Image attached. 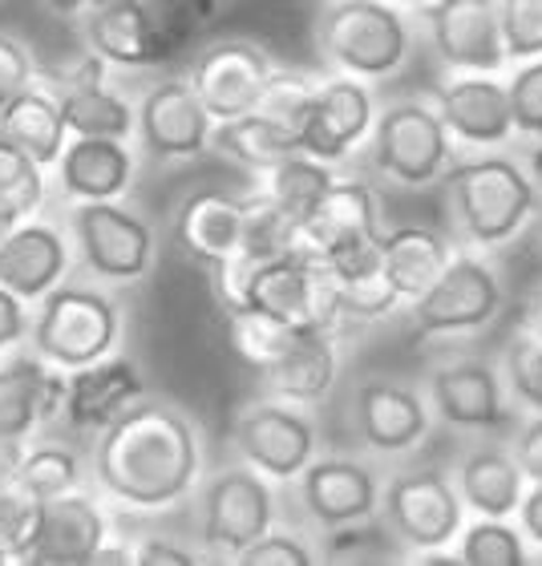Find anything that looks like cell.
Segmentation results:
<instances>
[{"mask_svg": "<svg viewBox=\"0 0 542 566\" xmlns=\"http://www.w3.org/2000/svg\"><path fill=\"white\" fill-rule=\"evenodd\" d=\"M425 397L434 405L437 421L461 433H502L519 429L522 409L510 397L502 368L478 356H449L429 368Z\"/></svg>", "mask_w": 542, "mask_h": 566, "instance_id": "7", "label": "cell"}, {"mask_svg": "<svg viewBox=\"0 0 542 566\" xmlns=\"http://www.w3.org/2000/svg\"><path fill=\"white\" fill-rule=\"evenodd\" d=\"M507 85H510V109H514L519 138L542 142V57L510 65Z\"/></svg>", "mask_w": 542, "mask_h": 566, "instance_id": "44", "label": "cell"}, {"mask_svg": "<svg viewBox=\"0 0 542 566\" xmlns=\"http://www.w3.org/2000/svg\"><path fill=\"white\" fill-rule=\"evenodd\" d=\"M29 82H33V61H29L24 45H17L12 36H0V109L17 94H24Z\"/></svg>", "mask_w": 542, "mask_h": 566, "instance_id": "46", "label": "cell"}, {"mask_svg": "<svg viewBox=\"0 0 542 566\" xmlns=\"http://www.w3.org/2000/svg\"><path fill=\"white\" fill-rule=\"evenodd\" d=\"M45 4H49V9H53V12H65V17H70V12L85 9L90 0H45Z\"/></svg>", "mask_w": 542, "mask_h": 566, "instance_id": "54", "label": "cell"}, {"mask_svg": "<svg viewBox=\"0 0 542 566\" xmlns=\"http://www.w3.org/2000/svg\"><path fill=\"white\" fill-rule=\"evenodd\" d=\"M300 497H304L308 518L320 522L324 531L373 522L381 514V478L373 465L356 458H316L300 473Z\"/></svg>", "mask_w": 542, "mask_h": 566, "instance_id": "19", "label": "cell"}, {"mask_svg": "<svg viewBox=\"0 0 542 566\" xmlns=\"http://www.w3.org/2000/svg\"><path fill=\"white\" fill-rule=\"evenodd\" d=\"M466 502L458 494L454 473L409 470L389 478L381 497V518L389 534L409 551L413 563H441L454 558L449 546H458V534L466 526Z\"/></svg>", "mask_w": 542, "mask_h": 566, "instance_id": "5", "label": "cell"}, {"mask_svg": "<svg viewBox=\"0 0 542 566\" xmlns=\"http://www.w3.org/2000/svg\"><path fill=\"white\" fill-rule=\"evenodd\" d=\"M458 255L454 239L434 231V227H393L381 235V272L389 275V283L402 292L405 304L421 300L441 272L449 268V260Z\"/></svg>", "mask_w": 542, "mask_h": 566, "instance_id": "27", "label": "cell"}, {"mask_svg": "<svg viewBox=\"0 0 542 566\" xmlns=\"http://www.w3.org/2000/svg\"><path fill=\"white\" fill-rule=\"evenodd\" d=\"M37 514H41V502H37L17 473H4L0 478V551L21 563L24 546H29V534L37 526Z\"/></svg>", "mask_w": 542, "mask_h": 566, "instance_id": "41", "label": "cell"}, {"mask_svg": "<svg viewBox=\"0 0 542 566\" xmlns=\"http://www.w3.org/2000/svg\"><path fill=\"white\" fill-rule=\"evenodd\" d=\"M542 182L531 166L507 150H470L449 166L446 214L454 239L470 251L507 248L539 219Z\"/></svg>", "mask_w": 542, "mask_h": 566, "instance_id": "2", "label": "cell"}, {"mask_svg": "<svg viewBox=\"0 0 542 566\" xmlns=\"http://www.w3.org/2000/svg\"><path fill=\"white\" fill-rule=\"evenodd\" d=\"M316 41L332 70L373 85L409 65L417 24L393 0H329L316 21Z\"/></svg>", "mask_w": 542, "mask_h": 566, "instance_id": "3", "label": "cell"}, {"mask_svg": "<svg viewBox=\"0 0 542 566\" xmlns=\"http://www.w3.org/2000/svg\"><path fill=\"white\" fill-rule=\"evenodd\" d=\"M507 287L502 275L482 251L461 248L441 280L409 304V332L413 340H458L473 332L490 328L502 316Z\"/></svg>", "mask_w": 542, "mask_h": 566, "instance_id": "6", "label": "cell"}, {"mask_svg": "<svg viewBox=\"0 0 542 566\" xmlns=\"http://www.w3.org/2000/svg\"><path fill=\"white\" fill-rule=\"evenodd\" d=\"M271 57L251 41H219L202 49L190 65V85L199 90L202 106L211 109L215 122L239 118L260 106L263 85L271 77Z\"/></svg>", "mask_w": 542, "mask_h": 566, "instance_id": "18", "label": "cell"}, {"mask_svg": "<svg viewBox=\"0 0 542 566\" xmlns=\"http://www.w3.org/2000/svg\"><path fill=\"white\" fill-rule=\"evenodd\" d=\"M539 182H542V178H539Z\"/></svg>", "mask_w": 542, "mask_h": 566, "instance_id": "60", "label": "cell"}, {"mask_svg": "<svg viewBox=\"0 0 542 566\" xmlns=\"http://www.w3.org/2000/svg\"><path fill=\"white\" fill-rule=\"evenodd\" d=\"M458 563L466 566H527L534 563L531 538L510 518H478L473 514L458 534Z\"/></svg>", "mask_w": 542, "mask_h": 566, "instance_id": "36", "label": "cell"}, {"mask_svg": "<svg viewBox=\"0 0 542 566\" xmlns=\"http://www.w3.org/2000/svg\"><path fill=\"white\" fill-rule=\"evenodd\" d=\"M134 563L138 566H190L195 555L183 551V546H175L170 538H146V543L134 551Z\"/></svg>", "mask_w": 542, "mask_h": 566, "instance_id": "48", "label": "cell"}, {"mask_svg": "<svg viewBox=\"0 0 542 566\" xmlns=\"http://www.w3.org/2000/svg\"><path fill=\"white\" fill-rule=\"evenodd\" d=\"M45 182H41V163L9 138H0V211L12 214L17 223L41 207Z\"/></svg>", "mask_w": 542, "mask_h": 566, "instance_id": "38", "label": "cell"}, {"mask_svg": "<svg viewBox=\"0 0 542 566\" xmlns=\"http://www.w3.org/2000/svg\"><path fill=\"white\" fill-rule=\"evenodd\" d=\"M510 449H514L522 473H527L531 482H542V413H531L527 421H519Z\"/></svg>", "mask_w": 542, "mask_h": 566, "instance_id": "47", "label": "cell"}, {"mask_svg": "<svg viewBox=\"0 0 542 566\" xmlns=\"http://www.w3.org/2000/svg\"><path fill=\"white\" fill-rule=\"evenodd\" d=\"M106 546V522L82 494H61L41 502L21 563L29 566H90Z\"/></svg>", "mask_w": 542, "mask_h": 566, "instance_id": "21", "label": "cell"}, {"mask_svg": "<svg viewBox=\"0 0 542 566\" xmlns=\"http://www.w3.org/2000/svg\"><path fill=\"white\" fill-rule=\"evenodd\" d=\"M522 324H531L542 340V287L539 292H531V300H527V307H522Z\"/></svg>", "mask_w": 542, "mask_h": 566, "instance_id": "52", "label": "cell"}, {"mask_svg": "<svg viewBox=\"0 0 542 566\" xmlns=\"http://www.w3.org/2000/svg\"><path fill=\"white\" fill-rule=\"evenodd\" d=\"M385 235L381 227V195L365 178H336L320 207L300 227V251L308 260H329L336 251L377 243Z\"/></svg>", "mask_w": 542, "mask_h": 566, "instance_id": "20", "label": "cell"}, {"mask_svg": "<svg viewBox=\"0 0 542 566\" xmlns=\"http://www.w3.org/2000/svg\"><path fill=\"white\" fill-rule=\"evenodd\" d=\"M134 170V158L126 150V142L118 138H77L61 154V190L82 202H102L114 199L126 190Z\"/></svg>", "mask_w": 542, "mask_h": 566, "instance_id": "29", "label": "cell"}, {"mask_svg": "<svg viewBox=\"0 0 542 566\" xmlns=\"http://www.w3.org/2000/svg\"><path fill=\"white\" fill-rule=\"evenodd\" d=\"M85 36H90V49L102 53L110 65L142 70V65H158V61L175 57V49L163 36L154 12L146 9V0H122L110 9H90Z\"/></svg>", "mask_w": 542, "mask_h": 566, "instance_id": "24", "label": "cell"}, {"mask_svg": "<svg viewBox=\"0 0 542 566\" xmlns=\"http://www.w3.org/2000/svg\"><path fill=\"white\" fill-rule=\"evenodd\" d=\"M73 235L85 268L102 280H142L154 263V235L138 214L122 211L110 199L82 202L73 211Z\"/></svg>", "mask_w": 542, "mask_h": 566, "instance_id": "15", "label": "cell"}, {"mask_svg": "<svg viewBox=\"0 0 542 566\" xmlns=\"http://www.w3.org/2000/svg\"><path fill=\"white\" fill-rule=\"evenodd\" d=\"M70 377L49 373L37 360H12L0 368V437H29L37 421L65 413Z\"/></svg>", "mask_w": 542, "mask_h": 566, "instance_id": "28", "label": "cell"}, {"mask_svg": "<svg viewBox=\"0 0 542 566\" xmlns=\"http://www.w3.org/2000/svg\"><path fill=\"white\" fill-rule=\"evenodd\" d=\"M434 106L466 150H507L519 138L510 85L498 73H449L434 90Z\"/></svg>", "mask_w": 542, "mask_h": 566, "instance_id": "14", "label": "cell"}, {"mask_svg": "<svg viewBox=\"0 0 542 566\" xmlns=\"http://www.w3.org/2000/svg\"><path fill=\"white\" fill-rule=\"evenodd\" d=\"M21 446H17V437H0V478L4 473H17V465H21Z\"/></svg>", "mask_w": 542, "mask_h": 566, "instance_id": "51", "label": "cell"}, {"mask_svg": "<svg viewBox=\"0 0 542 566\" xmlns=\"http://www.w3.org/2000/svg\"><path fill=\"white\" fill-rule=\"evenodd\" d=\"M510 65L542 57V0H498Z\"/></svg>", "mask_w": 542, "mask_h": 566, "instance_id": "43", "label": "cell"}, {"mask_svg": "<svg viewBox=\"0 0 542 566\" xmlns=\"http://www.w3.org/2000/svg\"><path fill=\"white\" fill-rule=\"evenodd\" d=\"M17 478H21L24 490H29L37 502L73 494V485H77V458L61 446H37L33 453H24L21 458Z\"/></svg>", "mask_w": 542, "mask_h": 566, "instance_id": "39", "label": "cell"}, {"mask_svg": "<svg viewBox=\"0 0 542 566\" xmlns=\"http://www.w3.org/2000/svg\"><path fill=\"white\" fill-rule=\"evenodd\" d=\"M271 522H275V494L268 473L251 470L248 461L215 473L202 494V543L211 551L239 558L271 531Z\"/></svg>", "mask_w": 542, "mask_h": 566, "instance_id": "12", "label": "cell"}, {"mask_svg": "<svg viewBox=\"0 0 542 566\" xmlns=\"http://www.w3.org/2000/svg\"><path fill=\"white\" fill-rule=\"evenodd\" d=\"M393 4H402V9L417 12V9H425V4H429V0H393Z\"/></svg>", "mask_w": 542, "mask_h": 566, "instance_id": "56", "label": "cell"}, {"mask_svg": "<svg viewBox=\"0 0 542 566\" xmlns=\"http://www.w3.org/2000/svg\"><path fill=\"white\" fill-rule=\"evenodd\" d=\"M65 263H70V251L58 231L45 223L12 227L9 235L0 239V287L17 292L24 304L45 300L65 275Z\"/></svg>", "mask_w": 542, "mask_h": 566, "instance_id": "26", "label": "cell"}, {"mask_svg": "<svg viewBox=\"0 0 542 566\" xmlns=\"http://www.w3.org/2000/svg\"><path fill=\"white\" fill-rule=\"evenodd\" d=\"M211 146L219 154H227L231 163L243 166V170H251V175H268V170H275V166L283 163V158L304 154L300 130L268 118V114H260V109L239 114V118H227V122H215Z\"/></svg>", "mask_w": 542, "mask_h": 566, "instance_id": "30", "label": "cell"}, {"mask_svg": "<svg viewBox=\"0 0 542 566\" xmlns=\"http://www.w3.org/2000/svg\"><path fill=\"white\" fill-rule=\"evenodd\" d=\"M373 170L385 182L405 190H425L446 182L449 166L458 163V142L434 97H397L377 109V126L368 138Z\"/></svg>", "mask_w": 542, "mask_h": 566, "instance_id": "4", "label": "cell"}, {"mask_svg": "<svg viewBox=\"0 0 542 566\" xmlns=\"http://www.w3.org/2000/svg\"><path fill=\"white\" fill-rule=\"evenodd\" d=\"M24 336V300L9 287H0V353Z\"/></svg>", "mask_w": 542, "mask_h": 566, "instance_id": "49", "label": "cell"}, {"mask_svg": "<svg viewBox=\"0 0 542 566\" xmlns=\"http://www.w3.org/2000/svg\"><path fill=\"white\" fill-rule=\"evenodd\" d=\"M243 223L248 199H236L227 190H195L175 214V243L190 260L219 268L243 251Z\"/></svg>", "mask_w": 542, "mask_h": 566, "instance_id": "22", "label": "cell"}, {"mask_svg": "<svg viewBox=\"0 0 542 566\" xmlns=\"http://www.w3.org/2000/svg\"><path fill=\"white\" fill-rule=\"evenodd\" d=\"M454 482H458V494L470 514H478V518H514L531 478L522 473L514 449L473 446L454 465Z\"/></svg>", "mask_w": 542, "mask_h": 566, "instance_id": "23", "label": "cell"}, {"mask_svg": "<svg viewBox=\"0 0 542 566\" xmlns=\"http://www.w3.org/2000/svg\"><path fill=\"white\" fill-rule=\"evenodd\" d=\"M61 109H65V122H70L73 134H85V138H118L126 142L138 126V118L131 114V106L114 97L110 90H102V82H85V85H61Z\"/></svg>", "mask_w": 542, "mask_h": 566, "instance_id": "34", "label": "cell"}, {"mask_svg": "<svg viewBox=\"0 0 542 566\" xmlns=\"http://www.w3.org/2000/svg\"><path fill=\"white\" fill-rule=\"evenodd\" d=\"M110 4H122V0H90V9H110Z\"/></svg>", "mask_w": 542, "mask_h": 566, "instance_id": "57", "label": "cell"}, {"mask_svg": "<svg viewBox=\"0 0 542 566\" xmlns=\"http://www.w3.org/2000/svg\"><path fill=\"white\" fill-rule=\"evenodd\" d=\"M0 563H12V558H9V555H4V551H0Z\"/></svg>", "mask_w": 542, "mask_h": 566, "instance_id": "58", "label": "cell"}, {"mask_svg": "<svg viewBox=\"0 0 542 566\" xmlns=\"http://www.w3.org/2000/svg\"><path fill=\"white\" fill-rule=\"evenodd\" d=\"M97 482L134 510L178 506L202 470L199 429L183 409L163 401L131 405L97 441Z\"/></svg>", "mask_w": 542, "mask_h": 566, "instance_id": "1", "label": "cell"}, {"mask_svg": "<svg viewBox=\"0 0 542 566\" xmlns=\"http://www.w3.org/2000/svg\"><path fill=\"white\" fill-rule=\"evenodd\" d=\"M316 90L320 85L300 70H275L263 85V97H260V114L268 118L283 122V126H292V130H304V118L312 102H316Z\"/></svg>", "mask_w": 542, "mask_h": 566, "instance_id": "42", "label": "cell"}, {"mask_svg": "<svg viewBox=\"0 0 542 566\" xmlns=\"http://www.w3.org/2000/svg\"><path fill=\"white\" fill-rule=\"evenodd\" d=\"M236 563H243V566H312L316 563V551H312L304 538H295V534H288V531H268L260 543H251Z\"/></svg>", "mask_w": 542, "mask_h": 566, "instance_id": "45", "label": "cell"}, {"mask_svg": "<svg viewBox=\"0 0 542 566\" xmlns=\"http://www.w3.org/2000/svg\"><path fill=\"white\" fill-rule=\"evenodd\" d=\"M336 287V304H341V316L344 319H385L389 312L405 304L402 292L389 283V275L381 272H365V275H353V280H332Z\"/></svg>", "mask_w": 542, "mask_h": 566, "instance_id": "40", "label": "cell"}, {"mask_svg": "<svg viewBox=\"0 0 542 566\" xmlns=\"http://www.w3.org/2000/svg\"><path fill=\"white\" fill-rule=\"evenodd\" d=\"M373 126H377V97L368 82L336 73L329 82H320L300 138H304V154L320 163H341L361 142L373 138Z\"/></svg>", "mask_w": 542, "mask_h": 566, "instance_id": "16", "label": "cell"}, {"mask_svg": "<svg viewBox=\"0 0 542 566\" xmlns=\"http://www.w3.org/2000/svg\"><path fill=\"white\" fill-rule=\"evenodd\" d=\"M138 368L126 356H102L94 365L73 368L65 392V417L73 429H106L142 397Z\"/></svg>", "mask_w": 542, "mask_h": 566, "instance_id": "25", "label": "cell"}, {"mask_svg": "<svg viewBox=\"0 0 542 566\" xmlns=\"http://www.w3.org/2000/svg\"><path fill=\"white\" fill-rule=\"evenodd\" d=\"M498 368H502V380H507L510 397L522 413H542V340L531 324L519 319V328L510 332V340L502 344Z\"/></svg>", "mask_w": 542, "mask_h": 566, "instance_id": "37", "label": "cell"}, {"mask_svg": "<svg viewBox=\"0 0 542 566\" xmlns=\"http://www.w3.org/2000/svg\"><path fill=\"white\" fill-rule=\"evenodd\" d=\"M417 24L449 73L510 70L498 0H429L417 9Z\"/></svg>", "mask_w": 542, "mask_h": 566, "instance_id": "10", "label": "cell"}, {"mask_svg": "<svg viewBox=\"0 0 542 566\" xmlns=\"http://www.w3.org/2000/svg\"><path fill=\"white\" fill-rule=\"evenodd\" d=\"M223 332L239 360L260 368V373H268L271 365H280L283 356L308 336V328H295L288 319L268 316L260 307H223Z\"/></svg>", "mask_w": 542, "mask_h": 566, "instance_id": "33", "label": "cell"}, {"mask_svg": "<svg viewBox=\"0 0 542 566\" xmlns=\"http://www.w3.org/2000/svg\"><path fill=\"white\" fill-rule=\"evenodd\" d=\"M434 405L405 380L368 377L353 392V429L377 458H402L421 446L434 429Z\"/></svg>", "mask_w": 542, "mask_h": 566, "instance_id": "13", "label": "cell"}, {"mask_svg": "<svg viewBox=\"0 0 542 566\" xmlns=\"http://www.w3.org/2000/svg\"><path fill=\"white\" fill-rule=\"evenodd\" d=\"M118 307L106 295L85 292V287H53L37 316L33 344L58 368H85L110 356V348L118 344Z\"/></svg>", "mask_w": 542, "mask_h": 566, "instance_id": "8", "label": "cell"}, {"mask_svg": "<svg viewBox=\"0 0 542 566\" xmlns=\"http://www.w3.org/2000/svg\"><path fill=\"white\" fill-rule=\"evenodd\" d=\"M236 453L251 470L268 473L271 482H300V473L316 461V424L292 401L248 405L231 429Z\"/></svg>", "mask_w": 542, "mask_h": 566, "instance_id": "11", "label": "cell"}, {"mask_svg": "<svg viewBox=\"0 0 542 566\" xmlns=\"http://www.w3.org/2000/svg\"><path fill=\"white\" fill-rule=\"evenodd\" d=\"M243 307H260L268 316L308 332H336L344 324L329 272L316 260H308L304 251L256 263Z\"/></svg>", "mask_w": 542, "mask_h": 566, "instance_id": "9", "label": "cell"}, {"mask_svg": "<svg viewBox=\"0 0 542 566\" xmlns=\"http://www.w3.org/2000/svg\"><path fill=\"white\" fill-rule=\"evenodd\" d=\"M534 563H542V551H539V555H534Z\"/></svg>", "mask_w": 542, "mask_h": 566, "instance_id": "59", "label": "cell"}, {"mask_svg": "<svg viewBox=\"0 0 542 566\" xmlns=\"http://www.w3.org/2000/svg\"><path fill=\"white\" fill-rule=\"evenodd\" d=\"M138 134L146 142V150L154 158H163V163H170V158H199V154L211 150L215 118L211 109L202 106L190 77H170V82H158L150 94L142 97Z\"/></svg>", "mask_w": 542, "mask_h": 566, "instance_id": "17", "label": "cell"}, {"mask_svg": "<svg viewBox=\"0 0 542 566\" xmlns=\"http://www.w3.org/2000/svg\"><path fill=\"white\" fill-rule=\"evenodd\" d=\"M514 518H519L522 534L531 538V546H539L542 551V482L527 485V497H522V506H519Z\"/></svg>", "mask_w": 542, "mask_h": 566, "instance_id": "50", "label": "cell"}, {"mask_svg": "<svg viewBox=\"0 0 542 566\" xmlns=\"http://www.w3.org/2000/svg\"><path fill=\"white\" fill-rule=\"evenodd\" d=\"M332 182H336L332 163H320V158H312V154H292V158H283L275 170H268L263 190L280 202L283 211L292 214L295 223L304 227L308 214L316 211L320 199L329 195Z\"/></svg>", "mask_w": 542, "mask_h": 566, "instance_id": "35", "label": "cell"}, {"mask_svg": "<svg viewBox=\"0 0 542 566\" xmlns=\"http://www.w3.org/2000/svg\"><path fill=\"white\" fill-rule=\"evenodd\" d=\"M94 563H122V566H126V563H134V555L126 551V546H122V551H114V546H102Z\"/></svg>", "mask_w": 542, "mask_h": 566, "instance_id": "53", "label": "cell"}, {"mask_svg": "<svg viewBox=\"0 0 542 566\" xmlns=\"http://www.w3.org/2000/svg\"><path fill=\"white\" fill-rule=\"evenodd\" d=\"M65 130H70V122H65L61 102H53L49 94L33 90V85L0 109V138H9L12 146H21L24 154H33L41 166L61 163V154H65Z\"/></svg>", "mask_w": 542, "mask_h": 566, "instance_id": "32", "label": "cell"}, {"mask_svg": "<svg viewBox=\"0 0 542 566\" xmlns=\"http://www.w3.org/2000/svg\"><path fill=\"white\" fill-rule=\"evenodd\" d=\"M336 373H341V360L332 348V332H308L280 365H271L263 373V385L280 401L320 405L336 385Z\"/></svg>", "mask_w": 542, "mask_h": 566, "instance_id": "31", "label": "cell"}, {"mask_svg": "<svg viewBox=\"0 0 542 566\" xmlns=\"http://www.w3.org/2000/svg\"><path fill=\"white\" fill-rule=\"evenodd\" d=\"M12 227H17V219H12V214H4V211H0V239L9 235Z\"/></svg>", "mask_w": 542, "mask_h": 566, "instance_id": "55", "label": "cell"}]
</instances>
